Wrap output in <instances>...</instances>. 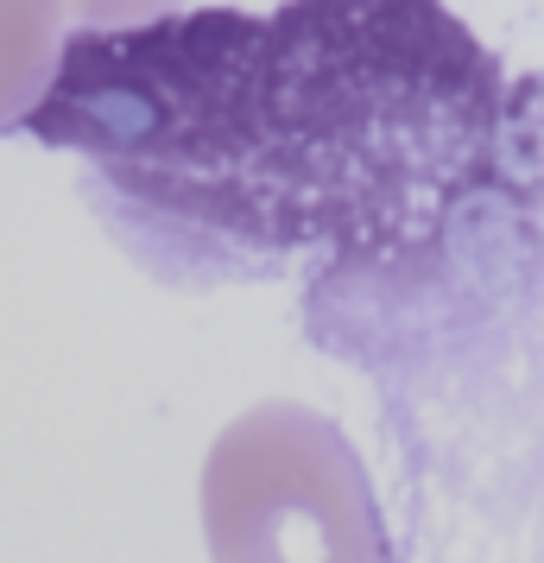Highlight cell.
<instances>
[{
	"label": "cell",
	"mask_w": 544,
	"mask_h": 563,
	"mask_svg": "<svg viewBox=\"0 0 544 563\" xmlns=\"http://www.w3.org/2000/svg\"><path fill=\"white\" fill-rule=\"evenodd\" d=\"M500 121V57L443 0H279L64 32L26 133L209 234L392 266L493 178Z\"/></svg>",
	"instance_id": "1"
},
{
	"label": "cell",
	"mask_w": 544,
	"mask_h": 563,
	"mask_svg": "<svg viewBox=\"0 0 544 563\" xmlns=\"http://www.w3.org/2000/svg\"><path fill=\"white\" fill-rule=\"evenodd\" d=\"M209 563H392L380 494L330 411L247 406L203 456Z\"/></svg>",
	"instance_id": "2"
},
{
	"label": "cell",
	"mask_w": 544,
	"mask_h": 563,
	"mask_svg": "<svg viewBox=\"0 0 544 563\" xmlns=\"http://www.w3.org/2000/svg\"><path fill=\"white\" fill-rule=\"evenodd\" d=\"M70 13L64 0H0V133L26 128L57 70Z\"/></svg>",
	"instance_id": "3"
},
{
	"label": "cell",
	"mask_w": 544,
	"mask_h": 563,
	"mask_svg": "<svg viewBox=\"0 0 544 563\" xmlns=\"http://www.w3.org/2000/svg\"><path fill=\"white\" fill-rule=\"evenodd\" d=\"M184 0H64V13H77L89 26H127V20H153V13H171Z\"/></svg>",
	"instance_id": "4"
}]
</instances>
